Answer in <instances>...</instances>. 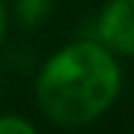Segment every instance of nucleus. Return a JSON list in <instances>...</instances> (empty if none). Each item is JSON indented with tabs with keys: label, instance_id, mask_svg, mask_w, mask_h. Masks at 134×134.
Listing matches in <instances>:
<instances>
[{
	"label": "nucleus",
	"instance_id": "nucleus-5",
	"mask_svg": "<svg viewBox=\"0 0 134 134\" xmlns=\"http://www.w3.org/2000/svg\"><path fill=\"white\" fill-rule=\"evenodd\" d=\"M5 36V5H3V0H0V38Z\"/></svg>",
	"mask_w": 134,
	"mask_h": 134
},
{
	"label": "nucleus",
	"instance_id": "nucleus-2",
	"mask_svg": "<svg viewBox=\"0 0 134 134\" xmlns=\"http://www.w3.org/2000/svg\"><path fill=\"white\" fill-rule=\"evenodd\" d=\"M99 38L112 55H134V0H109L101 8Z\"/></svg>",
	"mask_w": 134,
	"mask_h": 134
},
{
	"label": "nucleus",
	"instance_id": "nucleus-1",
	"mask_svg": "<svg viewBox=\"0 0 134 134\" xmlns=\"http://www.w3.org/2000/svg\"><path fill=\"white\" fill-rule=\"evenodd\" d=\"M123 74L107 47L77 41L55 52L41 69L36 96L44 115L60 126H85L118 99Z\"/></svg>",
	"mask_w": 134,
	"mask_h": 134
},
{
	"label": "nucleus",
	"instance_id": "nucleus-3",
	"mask_svg": "<svg viewBox=\"0 0 134 134\" xmlns=\"http://www.w3.org/2000/svg\"><path fill=\"white\" fill-rule=\"evenodd\" d=\"M52 8H55V0H16L14 14L22 27L33 30V27H41L52 16Z\"/></svg>",
	"mask_w": 134,
	"mask_h": 134
},
{
	"label": "nucleus",
	"instance_id": "nucleus-4",
	"mask_svg": "<svg viewBox=\"0 0 134 134\" xmlns=\"http://www.w3.org/2000/svg\"><path fill=\"white\" fill-rule=\"evenodd\" d=\"M0 134H36V129H33V123H27L25 118L3 115V118H0Z\"/></svg>",
	"mask_w": 134,
	"mask_h": 134
}]
</instances>
